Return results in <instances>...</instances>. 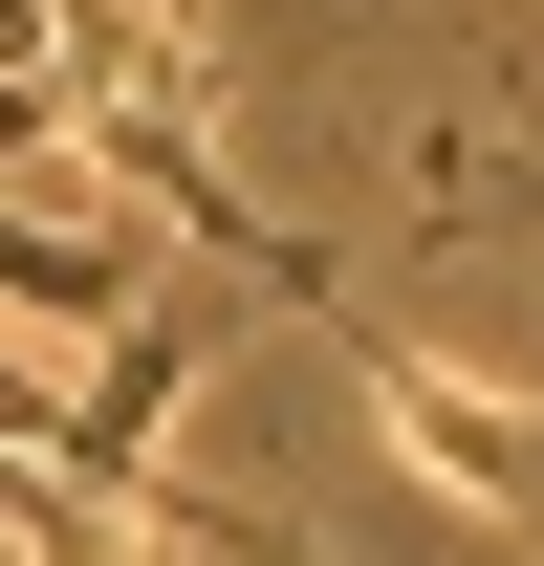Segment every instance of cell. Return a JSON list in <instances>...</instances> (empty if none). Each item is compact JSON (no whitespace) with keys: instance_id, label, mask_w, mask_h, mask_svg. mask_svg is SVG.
Returning <instances> with one entry per match:
<instances>
[{"instance_id":"1","label":"cell","mask_w":544,"mask_h":566,"mask_svg":"<svg viewBox=\"0 0 544 566\" xmlns=\"http://www.w3.org/2000/svg\"><path fill=\"white\" fill-rule=\"evenodd\" d=\"M327 349H348V392H370V436H393V458H414L436 501H479L501 545H544V392H501V370H458V349H393L370 305H348Z\"/></svg>"},{"instance_id":"2","label":"cell","mask_w":544,"mask_h":566,"mask_svg":"<svg viewBox=\"0 0 544 566\" xmlns=\"http://www.w3.org/2000/svg\"><path fill=\"white\" fill-rule=\"evenodd\" d=\"M22 327H44V349L153 327V240L109 218V175H66V153H44V175H0V349H22Z\"/></svg>"},{"instance_id":"3","label":"cell","mask_w":544,"mask_h":566,"mask_svg":"<svg viewBox=\"0 0 544 566\" xmlns=\"http://www.w3.org/2000/svg\"><path fill=\"white\" fill-rule=\"evenodd\" d=\"M436 197H458V240H479V218H544V153H501V132H436Z\"/></svg>"},{"instance_id":"4","label":"cell","mask_w":544,"mask_h":566,"mask_svg":"<svg viewBox=\"0 0 544 566\" xmlns=\"http://www.w3.org/2000/svg\"><path fill=\"white\" fill-rule=\"evenodd\" d=\"M22 501H44V480H22V458H0V545H22Z\"/></svg>"},{"instance_id":"5","label":"cell","mask_w":544,"mask_h":566,"mask_svg":"<svg viewBox=\"0 0 544 566\" xmlns=\"http://www.w3.org/2000/svg\"><path fill=\"white\" fill-rule=\"evenodd\" d=\"M0 566H22V545H0Z\"/></svg>"}]
</instances>
